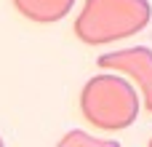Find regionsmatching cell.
<instances>
[{
    "label": "cell",
    "instance_id": "obj_5",
    "mask_svg": "<svg viewBox=\"0 0 152 147\" xmlns=\"http://www.w3.org/2000/svg\"><path fill=\"white\" fill-rule=\"evenodd\" d=\"M59 145L69 147V145H88V147H104V145H118L115 139H104V137H88L83 131H69L67 137H61Z\"/></svg>",
    "mask_w": 152,
    "mask_h": 147
},
{
    "label": "cell",
    "instance_id": "obj_2",
    "mask_svg": "<svg viewBox=\"0 0 152 147\" xmlns=\"http://www.w3.org/2000/svg\"><path fill=\"white\" fill-rule=\"evenodd\" d=\"M83 118L102 131L128 129L139 115V94L120 75H96L80 91Z\"/></svg>",
    "mask_w": 152,
    "mask_h": 147
},
{
    "label": "cell",
    "instance_id": "obj_7",
    "mask_svg": "<svg viewBox=\"0 0 152 147\" xmlns=\"http://www.w3.org/2000/svg\"><path fill=\"white\" fill-rule=\"evenodd\" d=\"M150 145H152V139H150Z\"/></svg>",
    "mask_w": 152,
    "mask_h": 147
},
{
    "label": "cell",
    "instance_id": "obj_3",
    "mask_svg": "<svg viewBox=\"0 0 152 147\" xmlns=\"http://www.w3.org/2000/svg\"><path fill=\"white\" fill-rule=\"evenodd\" d=\"M99 67L115 70V72H123L126 78H131L142 91L147 112H152V51L150 48L134 46V48L104 54V56H99Z\"/></svg>",
    "mask_w": 152,
    "mask_h": 147
},
{
    "label": "cell",
    "instance_id": "obj_4",
    "mask_svg": "<svg viewBox=\"0 0 152 147\" xmlns=\"http://www.w3.org/2000/svg\"><path fill=\"white\" fill-rule=\"evenodd\" d=\"M11 3L24 19L35 24H53L64 19L75 5V0H11Z\"/></svg>",
    "mask_w": 152,
    "mask_h": 147
},
{
    "label": "cell",
    "instance_id": "obj_1",
    "mask_svg": "<svg viewBox=\"0 0 152 147\" xmlns=\"http://www.w3.org/2000/svg\"><path fill=\"white\" fill-rule=\"evenodd\" d=\"M152 19V5L147 0H86L75 35L86 46L115 43L142 32Z\"/></svg>",
    "mask_w": 152,
    "mask_h": 147
},
{
    "label": "cell",
    "instance_id": "obj_6",
    "mask_svg": "<svg viewBox=\"0 0 152 147\" xmlns=\"http://www.w3.org/2000/svg\"><path fill=\"white\" fill-rule=\"evenodd\" d=\"M0 145H3V139H0Z\"/></svg>",
    "mask_w": 152,
    "mask_h": 147
}]
</instances>
